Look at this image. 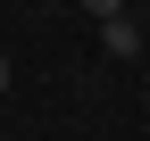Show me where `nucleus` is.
Instances as JSON below:
<instances>
[{
	"mask_svg": "<svg viewBox=\"0 0 150 141\" xmlns=\"http://www.w3.org/2000/svg\"><path fill=\"white\" fill-rule=\"evenodd\" d=\"M0 91H8V66H0Z\"/></svg>",
	"mask_w": 150,
	"mask_h": 141,
	"instance_id": "obj_1",
	"label": "nucleus"
}]
</instances>
